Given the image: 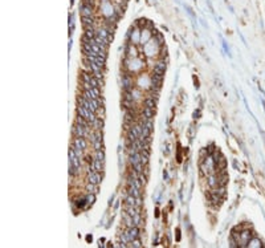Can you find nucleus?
Instances as JSON below:
<instances>
[{"label": "nucleus", "instance_id": "nucleus-1", "mask_svg": "<svg viewBox=\"0 0 265 248\" xmlns=\"http://www.w3.org/2000/svg\"><path fill=\"white\" fill-rule=\"evenodd\" d=\"M77 101H78V105L89 109V110H92L93 113H97L98 110H100V105H101L100 100H88V98H85V97H78Z\"/></svg>", "mask_w": 265, "mask_h": 248}, {"label": "nucleus", "instance_id": "nucleus-2", "mask_svg": "<svg viewBox=\"0 0 265 248\" xmlns=\"http://www.w3.org/2000/svg\"><path fill=\"white\" fill-rule=\"evenodd\" d=\"M77 113H78V116H80V117L85 118V120H88L90 123L94 122V121H96V118H97L96 113H93L92 110H89V109H86V108L81 106V105H78V106H77Z\"/></svg>", "mask_w": 265, "mask_h": 248}, {"label": "nucleus", "instance_id": "nucleus-3", "mask_svg": "<svg viewBox=\"0 0 265 248\" xmlns=\"http://www.w3.org/2000/svg\"><path fill=\"white\" fill-rule=\"evenodd\" d=\"M72 131H73V135H74V137L88 138V137H89V134H90V129H86V127H84L82 125H80V123H77V122L73 125Z\"/></svg>", "mask_w": 265, "mask_h": 248}, {"label": "nucleus", "instance_id": "nucleus-4", "mask_svg": "<svg viewBox=\"0 0 265 248\" xmlns=\"http://www.w3.org/2000/svg\"><path fill=\"white\" fill-rule=\"evenodd\" d=\"M82 97L88 98V100H100L101 92L98 88H92V89H84L82 92Z\"/></svg>", "mask_w": 265, "mask_h": 248}, {"label": "nucleus", "instance_id": "nucleus-5", "mask_svg": "<svg viewBox=\"0 0 265 248\" xmlns=\"http://www.w3.org/2000/svg\"><path fill=\"white\" fill-rule=\"evenodd\" d=\"M101 181H102L101 172L93 170V168L88 171V182H90V183H93V185H97V186H98V185L101 183Z\"/></svg>", "mask_w": 265, "mask_h": 248}, {"label": "nucleus", "instance_id": "nucleus-6", "mask_svg": "<svg viewBox=\"0 0 265 248\" xmlns=\"http://www.w3.org/2000/svg\"><path fill=\"white\" fill-rule=\"evenodd\" d=\"M72 146L85 150V149L88 147V141H86V138H84V137H74L73 138V141H72Z\"/></svg>", "mask_w": 265, "mask_h": 248}, {"label": "nucleus", "instance_id": "nucleus-7", "mask_svg": "<svg viewBox=\"0 0 265 248\" xmlns=\"http://www.w3.org/2000/svg\"><path fill=\"white\" fill-rule=\"evenodd\" d=\"M92 168L93 170H96V171H98V172H101L102 170H104V162L97 159V158H94V159H93V163H92Z\"/></svg>", "mask_w": 265, "mask_h": 248}, {"label": "nucleus", "instance_id": "nucleus-8", "mask_svg": "<svg viewBox=\"0 0 265 248\" xmlns=\"http://www.w3.org/2000/svg\"><path fill=\"white\" fill-rule=\"evenodd\" d=\"M142 116H143L146 120H153V117H154V109L145 106L143 110H142Z\"/></svg>", "mask_w": 265, "mask_h": 248}, {"label": "nucleus", "instance_id": "nucleus-9", "mask_svg": "<svg viewBox=\"0 0 265 248\" xmlns=\"http://www.w3.org/2000/svg\"><path fill=\"white\" fill-rule=\"evenodd\" d=\"M125 202H126V206H131V207H137V198L134 196V195H127L126 196V199H125Z\"/></svg>", "mask_w": 265, "mask_h": 248}, {"label": "nucleus", "instance_id": "nucleus-10", "mask_svg": "<svg viewBox=\"0 0 265 248\" xmlns=\"http://www.w3.org/2000/svg\"><path fill=\"white\" fill-rule=\"evenodd\" d=\"M92 126H93V129H94L96 131H98V130H102V126H104V122H102V120L100 117H97L96 118V121L92 123Z\"/></svg>", "mask_w": 265, "mask_h": 248}, {"label": "nucleus", "instance_id": "nucleus-11", "mask_svg": "<svg viewBox=\"0 0 265 248\" xmlns=\"http://www.w3.org/2000/svg\"><path fill=\"white\" fill-rule=\"evenodd\" d=\"M156 105V101L154 100V97H149V98H146L145 102H143V106L146 108H151V109H154Z\"/></svg>", "mask_w": 265, "mask_h": 248}, {"label": "nucleus", "instance_id": "nucleus-12", "mask_svg": "<svg viewBox=\"0 0 265 248\" xmlns=\"http://www.w3.org/2000/svg\"><path fill=\"white\" fill-rule=\"evenodd\" d=\"M97 190H98V186L97 185H93V183H88L86 185V191L89 194H97Z\"/></svg>", "mask_w": 265, "mask_h": 248}, {"label": "nucleus", "instance_id": "nucleus-13", "mask_svg": "<svg viewBox=\"0 0 265 248\" xmlns=\"http://www.w3.org/2000/svg\"><path fill=\"white\" fill-rule=\"evenodd\" d=\"M261 241H260L257 237H254V239H251L248 241V247H261Z\"/></svg>", "mask_w": 265, "mask_h": 248}, {"label": "nucleus", "instance_id": "nucleus-14", "mask_svg": "<svg viewBox=\"0 0 265 248\" xmlns=\"http://www.w3.org/2000/svg\"><path fill=\"white\" fill-rule=\"evenodd\" d=\"M96 158L104 162L105 161V153H104V150H96Z\"/></svg>", "mask_w": 265, "mask_h": 248}, {"label": "nucleus", "instance_id": "nucleus-15", "mask_svg": "<svg viewBox=\"0 0 265 248\" xmlns=\"http://www.w3.org/2000/svg\"><path fill=\"white\" fill-rule=\"evenodd\" d=\"M129 246H130V247H134V248L142 247V244H141V240H139V237H138V239H134L132 241H130V243H129Z\"/></svg>", "mask_w": 265, "mask_h": 248}]
</instances>
